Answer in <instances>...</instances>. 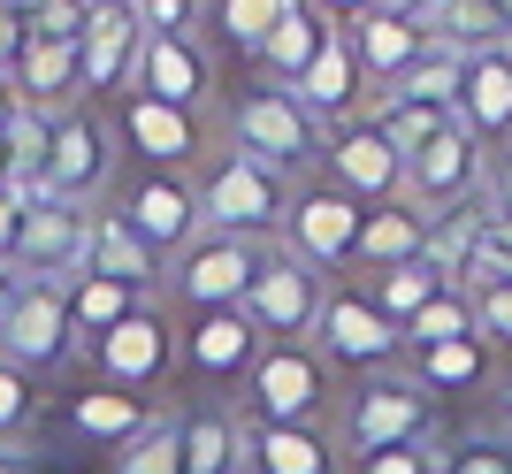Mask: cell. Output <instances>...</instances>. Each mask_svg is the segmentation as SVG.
<instances>
[{"instance_id": "cell-23", "label": "cell", "mask_w": 512, "mask_h": 474, "mask_svg": "<svg viewBox=\"0 0 512 474\" xmlns=\"http://www.w3.org/2000/svg\"><path fill=\"white\" fill-rule=\"evenodd\" d=\"M245 474H344V452L329 429L245 421Z\"/></svg>"}, {"instance_id": "cell-12", "label": "cell", "mask_w": 512, "mask_h": 474, "mask_svg": "<svg viewBox=\"0 0 512 474\" xmlns=\"http://www.w3.org/2000/svg\"><path fill=\"white\" fill-rule=\"evenodd\" d=\"M107 207L130 222V230L146 237L161 260H176L184 245H192L199 230H207V215H199V184L192 176H169V169H138V176H115V192H107Z\"/></svg>"}, {"instance_id": "cell-1", "label": "cell", "mask_w": 512, "mask_h": 474, "mask_svg": "<svg viewBox=\"0 0 512 474\" xmlns=\"http://www.w3.org/2000/svg\"><path fill=\"white\" fill-rule=\"evenodd\" d=\"M192 184H199V215H207V230L283 245V222H291V199H299L291 176H276L268 161L222 146V153H207V169H199Z\"/></svg>"}, {"instance_id": "cell-30", "label": "cell", "mask_w": 512, "mask_h": 474, "mask_svg": "<svg viewBox=\"0 0 512 474\" xmlns=\"http://www.w3.org/2000/svg\"><path fill=\"white\" fill-rule=\"evenodd\" d=\"M428 39L451 46V54H490L512 46V0H444L428 16Z\"/></svg>"}, {"instance_id": "cell-53", "label": "cell", "mask_w": 512, "mask_h": 474, "mask_svg": "<svg viewBox=\"0 0 512 474\" xmlns=\"http://www.w3.org/2000/svg\"><path fill=\"white\" fill-rule=\"evenodd\" d=\"M23 100H16V85H8V77H0V123H8V115H16Z\"/></svg>"}, {"instance_id": "cell-22", "label": "cell", "mask_w": 512, "mask_h": 474, "mask_svg": "<svg viewBox=\"0 0 512 474\" xmlns=\"http://www.w3.org/2000/svg\"><path fill=\"white\" fill-rule=\"evenodd\" d=\"M291 92H299V108L314 115L321 130L360 123V92H367V77H360V54H352V39L337 31V39H329L314 62H306V77H299Z\"/></svg>"}, {"instance_id": "cell-25", "label": "cell", "mask_w": 512, "mask_h": 474, "mask_svg": "<svg viewBox=\"0 0 512 474\" xmlns=\"http://www.w3.org/2000/svg\"><path fill=\"white\" fill-rule=\"evenodd\" d=\"M8 85H16L23 108H39V115H62L69 100H85V85H77V46L62 39H23V54L8 62Z\"/></svg>"}, {"instance_id": "cell-29", "label": "cell", "mask_w": 512, "mask_h": 474, "mask_svg": "<svg viewBox=\"0 0 512 474\" xmlns=\"http://www.w3.org/2000/svg\"><path fill=\"white\" fill-rule=\"evenodd\" d=\"M329 39H337V23L321 16L314 0H291V8H283V23L268 31V46H260L253 62H260V77H268V85H299L306 62H314Z\"/></svg>"}, {"instance_id": "cell-26", "label": "cell", "mask_w": 512, "mask_h": 474, "mask_svg": "<svg viewBox=\"0 0 512 474\" xmlns=\"http://www.w3.org/2000/svg\"><path fill=\"white\" fill-rule=\"evenodd\" d=\"M344 39H352L360 77H367L375 92H390V85H398V77L428 54V46H436L421 23H398V16H383V8H375V16H360V23H344Z\"/></svg>"}, {"instance_id": "cell-39", "label": "cell", "mask_w": 512, "mask_h": 474, "mask_svg": "<svg viewBox=\"0 0 512 474\" xmlns=\"http://www.w3.org/2000/svg\"><path fill=\"white\" fill-rule=\"evenodd\" d=\"M46 421V390L39 375H23V367L0 360V444H31V429Z\"/></svg>"}, {"instance_id": "cell-24", "label": "cell", "mask_w": 512, "mask_h": 474, "mask_svg": "<svg viewBox=\"0 0 512 474\" xmlns=\"http://www.w3.org/2000/svg\"><path fill=\"white\" fill-rule=\"evenodd\" d=\"M85 268H92V276L130 283L138 299H161V276H169V260L153 253V245L130 230L115 207H92V253H85Z\"/></svg>"}, {"instance_id": "cell-50", "label": "cell", "mask_w": 512, "mask_h": 474, "mask_svg": "<svg viewBox=\"0 0 512 474\" xmlns=\"http://www.w3.org/2000/svg\"><path fill=\"white\" fill-rule=\"evenodd\" d=\"M0 474H39L31 467V444H0Z\"/></svg>"}, {"instance_id": "cell-51", "label": "cell", "mask_w": 512, "mask_h": 474, "mask_svg": "<svg viewBox=\"0 0 512 474\" xmlns=\"http://www.w3.org/2000/svg\"><path fill=\"white\" fill-rule=\"evenodd\" d=\"M497 429L512 436V375H505V383H497Z\"/></svg>"}, {"instance_id": "cell-13", "label": "cell", "mask_w": 512, "mask_h": 474, "mask_svg": "<svg viewBox=\"0 0 512 474\" xmlns=\"http://www.w3.org/2000/svg\"><path fill=\"white\" fill-rule=\"evenodd\" d=\"M321 306H329V276L321 268H306V260H291L276 245V260L260 268V283L245 291V322L268 337V345H314V322Z\"/></svg>"}, {"instance_id": "cell-33", "label": "cell", "mask_w": 512, "mask_h": 474, "mask_svg": "<svg viewBox=\"0 0 512 474\" xmlns=\"http://www.w3.org/2000/svg\"><path fill=\"white\" fill-rule=\"evenodd\" d=\"M360 291H367L375 306H383V314H390L398 329H406L413 314H421V306L436 299V291H451V276L436 268V260H406V268H383V276H367Z\"/></svg>"}, {"instance_id": "cell-14", "label": "cell", "mask_w": 512, "mask_h": 474, "mask_svg": "<svg viewBox=\"0 0 512 474\" xmlns=\"http://www.w3.org/2000/svg\"><path fill=\"white\" fill-rule=\"evenodd\" d=\"M360 222H367V207L344 199L329 176H321V184H299L291 222H283V253L321 268V276H337V268H352V253H360Z\"/></svg>"}, {"instance_id": "cell-2", "label": "cell", "mask_w": 512, "mask_h": 474, "mask_svg": "<svg viewBox=\"0 0 512 474\" xmlns=\"http://www.w3.org/2000/svg\"><path fill=\"white\" fill-rule=\"evenodd\" d=\"M222 130H230L237 153L268 161V169L291 176V184H306V176L321 169V146H329V130L299 108V92L268 85V77H260V85H237V100L222 108Z\"/></svg>"}, {"instance_id": "cell-38", "label": "cell", "mask_w": 512, "mask_h": 474, "mask_svg": "<svg viewBox=\"0 0 512 474\" xmlns=\"http://www.w3.org/2000/svg\"><path fill=\"white\" fill-rule=\"evenodd\" d=\"M283 8L291 0H214V31H222V46H237L253 62L260 46H268V31L283 23Z\"/></svg>"}, {"instance_id": "cell-36", "label": "cell", "mask_w": 512, "mask_h": 474, "mask_svg": "<svg viewBox=\"0 0 512 474\" xmlns=\"http://www.w3.org/2000/svg\"><path fill=\"white\" fill-rule=\"evenodd\" d=\"M367 123H375V130L390 138V146H398V153L413 161V153H421L428 138H436V130H451V115L421 108V100H398V92H375V108H367Z\"/></svg>"}, {"instance_id": "cell-9", "label": "cell", "mask_w": 512, "mask_h": 474, "mask_svg": "<svg viewBox=\"0 0 512 474\" xmlns=\"http://www.w3.org/2000/svg\"><path fill=\"white\" fill-rule=\"evenodd\" d=\"M92 367H100L107 390H130V398H153L161 406V390L176 383V314L161 299H146L130 322H115L92 345Z\"/></svg>"}, {"instance_id": "cell-31", "label": "cell", "mask_w": 512, "mask_h": 474, "mask_svg": "<svg viewBox=\"0 0 512 474\" xmlns=\"http://www.w3.org/2000/svg\"><path fill=\"white\" fill-rule=\"evenodd\" d=\"M62 291H69V329H77V345H85V352L100 345V337H107L115 322H130V314L146 306L138 291H130V283H115V276H92V268H85V276H69Z\"/></svg>"}, {"instance_id": "cell-42", "label": "cell", "mask_w": 512, "mask_h": 474, "mask_svg": "<svg viewBox=\"0 0 512 474\" xmlns=\"http://www.w3.org/2000/svg\"><path fill=\"white\" fill-rule=\"evenodd\" d=\"M474 276H512V215H482V237H474ZM467 283H459V291H467Z\"/></svg>"}, {"instance_id": "cell-27", "label": "cell", "mask_w": 512, "mask_h": 474, "mask_svg": "<svg viewBox=\"0 0 512 474\" xmlns=\"http://www.w3.org/2000/svg\"><path fill=\"white\" fill-rule=\"evenodd\" d=\"M153 413H161L153 398H130V390H107V383H100V390H77V398L62 406V429L77 436V444H100V452H123L130 436H138V429L153 421Z\"/></svg>"}, {"instance_id": "cell-6", "label": "cell", "mask_w": 512, "mask_h": 474, "mask_svg": "<svg viewBox=\"0 0 512 474\" xmlns=\"http://www.w3.org/2000/svg\"><path fill=\"white\" fill-rule=\"evenodd\" d=\"M268 260H276V245H260V237L199 230L192 245L169 260L161 299H176L184 314H207V306H245V291L260 283V268H268Z\"/></svg>"}, {"instance_id": "cell-28", "label": "cell", "mask_w": 512, "mask_h": 474, "mask_svg": "<svg viewBox=\"0 0 512 474\" xmlns=\"http://www.w3.org/2000/svg\"><path fill=\"white\" fill-rule=\"evenodd\" d=\"M406 260H428V215L413 207V199L367 207V222H360V253H352V268H360V276H383V268H406Z\"/></svg>"}, {"instance_id": "cell-46", "label": "cell", "mask_w": 512, "mask_h": 474, "mask_svg": "<svg viewBox=\"0 0 512 474\" xmlns=\"http://www.w3.org/2000/svg\"><path fill=\"white\" fill-rule=\"evenodd\" d=\"M482 215H512V146L482 161Z\"/></svg>"}, {"instance_id": "cell-44", "label": "cell", "mask_w": 512, "mask_h": 474, "mask_svg": "<svg viewBox=\"0 0 512 474\" xmlns=\"http://www.w3.org/2000/svg\"><path fill=\"white\" fill-rule=\"evenodd\" d=\"M138 23H146V39H192L199 23V0H130Z\"/></svg>"}, {"instance_id": "cell-34", "label": "cell", "mask_w": 512, "mask_h": 474, "mask_svg": "<svg viewBox=\"0 0 512 474\" xmlns=\"http://www.w3.org/2000/svg\"><path fill=\"white\" fill-rule=\"evenodd\" d=\"M107 459H115V474H184V436H176V406H161L146 429L123 444V452H107Z\"/></svg>"}, {"instance_id": "cell-41", "label": "cell", "mask_w": 512, "mask_h": 474, "mask_svg": "<svg viewBox=\"0 0 512 474\" xmlns=\"http://www.w3.org/2000/svg\"><path fill=\"white\" fill-rule=\"evenodd\" d=\"M467 299H474V337L490 352H512V276H474Z\"/></svg>"}, {"instance_id": "cell-20", "label": "cell", "mask_w": 512, "mask_h": 474, "mask_svg": "<svg viewBox=\"0 0 512 474\" xmlns=\"http://www.w3.org/2000/svg\"><path fill=\"white\" fill-rule=\"evenodd\" d=\"M459 130H474L490 153L512 146V46L459 54Z\"/></svg>"}, {"instance_id": "cell-5", "label": "cell", "mask_w": 512, "mask_h": 474, "mask_svg": "<svg viewBox=\"0 0 512 474\" xmlns=\"http://www.w3.org/2000/svg\"><path fill=\"white\" fill-rule=\"evenodd\" d=\"M260 345H268V337L245 322V306L184 314V322H176V383L192 390V398H230L237 406V390H245V375H253Z\"/></svg>"}, {"instance_id": "cell-7", "label": "cell", "mask_w": 512, "mask_h": 474, "mask_svg": "<svg viewBox=\"0 0 512 474\" xmlns=\"http://www.w3.org/2000/svg\"><path fill=\"white\" fill-rule=\"evenodd\" d=\"M46 199H69V207H100L115 192V123L85 100H69L54 115V138H46V169H39Z\"/></svg>"}, {"instance_id": "cell-32", "label": "cell", "mask_w": 512, "mask_h": 474, "mask_svg": "<svg viewBox=\"0 0 512 474\" xmlns=\"http://www.w3.org/2000/svg\"><path fill=\"white\" fill-rule=\"evenodd\" d=\"M406 375L436 398V390H482L497 375V352L482 337H459V345H428V352H406Z\"/></svg>"}, {"instance_id": "cell-19", "label": "cell", "mask_w": 512, "mask_h": 474, "mask_svg": "<svg viewBox=\"0 0 512 474\" xmlns=\"http://www.w3.org/2000/svg\"><path fill=\"white\" fill-rule=\"evenodd\" d=\"M130 92H146V100H161V108L207 115V100H214V54L199 39H146Z\"/></svg>"}, {"instance_id": "cell-10", "label": "cell", "mask_w": 512, "mask_h": 474, "mask_svg": "<svg viewBox=\"0 0 512 474\" xmlns=\"http://www.w3.org/2000/svg\"><path fill=\"white\" fill-rule=\"evenodd\" d=\"M77 329H69V291L62 283H16V299L0 314V360L23 367V375H62L77 360Z\"/></svg>"}, {"instance_id": "cell-21", "label": "cell", "mask_w": 512, "mask_h": 474, "mask_svg": "<svg viewBox=\"0 0 512 474\" xmlns=\"http://www.w3.org/2000/svg\"><path fill=\"white\" fill-rule=\"evenodd\" d=\"M176 436H184V474H245V413L230 398H184Z\"/></svg>"}, {"instance_id": "cell-18", "label": "cell", "mask_w": 512, "mask_h": 474, "mask_svg": "<svg viewBox=\"0 0 512 474\" xmlns=\"http://www.w3.org/2000/svg\"><path fill=\"white\" fill-rule=\"evenodd\" d=\"M138 54H146V23H138V8H130V0H92L85 39H77V85H85V92H130Z\"/></svg>"}, {"instance_id": "cell-37", "label": "cell", "mask_w": 512, "mask_h": 474, "mask_svg": "<svg viewBox=\"0 0 512 474\" xmlns=\"http://www.w3.org/2000/svg\"><path fill=\"white\" fill-rule=\"evenodd\" d=\"M459 337H474V299L451 283V291H436V299L421 306L406 322V352H428V345H459Z\"/></svg>"}, {"instance_id": "cell-17", "label": "cell", "mask_w": 512, "mask_h": 474, "mask_svg": "<svg viewBox=\"0 0 512 474\" xmlns=\"http://www.w3.org/2000/svg\"><path fill=\"white\" fill-rule=\"evenodd\" d=\"M85 253H92V207H69V199H39L23 215V237H16V268L23 283H69L85 276Z\"/></svg>"}, {"instance_id": "cell-48", "label": "cell", "mask_w": 512, "mask_h": 474, "mask_svg": "<svg viewBox=\"0 0 512 474\" xmlns=\"http://www.w3.org/2000/svg\"><path fill=\"white\" fill-rule=\"evenodd\" d=\"M314 8H321V16H329V23H337V31H344V23H360V16H375V8H383V0H314Z\"/></svg>"}, {"instance_id": "cell-15", "label": "cell", "mask_w": 512, "mask_h": 474, "mask_svg": "<svg viewBox=\"0 0 512 474\" xmlns=\"http://www.w3.org/2000/svg\"><path fill=\"white\" fill-rule=\"evenodd\" d=\"M321 176H329L344 199H360V207H390V199H406V153L390 146L367 115H360V123H344V130H329V146H321Z\"/></svg>"}, {"instance_id": "cell-40", "label": "cell", "mask_w": 512, "mask_h": 474, "mask_svg": "<svg viewBox=\"0 0 512 474\" xmlns=\"http://www.w3.org/2000/svg\"><path fill=\"white\" fill-rule=\"evenodd\" d=\"M436 474H512V436L505 429H474L436 444Z\"/></svg>"}, {"instance_id": "cell-11", "label": "cell", "mask_w": 512, "mask_h": 474, "mask_svg": "<svg viewBox=\"0 0 512 474\" xmlns=\"http://www.w3.org/2000/svg\"><path fill=\"white\" fill-rule=\"evenodd\" d=\"M115 138H123V153L138 161V169H169V176H192L207 169V115L192 108H161V100H146V92H115Z\"/></svg>"}, {"instance_id": "cell-45", "label": "cell", "mask_w": 512, "mask_h": 474, "mask_svg": "<svg viewBox=\"0 0 512 474\" xmlns=\"http://www.w3.org/2000/svg\"><path fill=\"white\" fill-rule=\"evenodd\" d=\"M352 474H436V444H398V452L352 459Z\"/></svg>"}, {"instance_id": "cell-47", "label": "cell", "mask_w": 512, "mask_h": 474, "mask_svg": "<svg viewBox=\"0 0 512 474\" xmlns=\"http://www.w3.org/2000/svg\"><path fill=\"white\" fill-rule=\"evenodd\" d=\"M23 215H31V207H23V199L8 192V184H0V268H8V260H16V237H23Z\"/></svg>"}, {"instance_id": "cell-16", "label": "cell", "mask_w": 512, "mask_h": 474, "mask_svg": "<svg viewBox=\"0 0 512 474\" xmlns=\"http://www.w3.org/2000/svg\"><path fill=\"white\" fill-rule=\"evenodd\" d=\"M482 161H490V146L474 138V130H436L421 153L406 161V199L421 207V215H451V207H474L482 199Z\"/></svg>"}, {"instance_id": "cell-4", "label": "cell", "mask_w": 512, "mask_h": 474, "mask_svg": "<svg viewBox=\"0 0 512 474\" xmlns=\"http://www.w3.org/2000/svg\"><path fill=\"white\" fill-rule=\"evenodd\" d=\"M337 367L321 360L314 345H260L253 375L237 390V413L245 421H283V429H329L337 413Z\"/></svg>"}, {"instance_id": "cell-43", "label": "cell", "mask_w": 512, "mask_h": 474, "mask_svg": "<svg viewBox=\"0 0 512 474\" xmlns=\"http://www.w3.org/2000/svg\"><path fill=\"white\" fill-rule=\"evenodd\" d=\"M85 16H92V0H39V8H31V31H39V39H62V46H77L85 39Z\"/></svg>"}, {"instance_id": "cell-52", "label": "cell", "mask_w": 512, "mask_h": 474, "mask_svg": "<svg viewBox=\"0 0 512 474\" xmlns=\"http://www.w3.org/2000/svg\"><path fill=\"white\" fill-rule=\"evenodd\" d=\"M16 283H23L16 268H0V314H8V299H16Z\"/></svg>"}, {"instance_id": "cell-35", "label": "cell", "mask_w": 512, "mask_h": 474, "mask_svg": "<svg viewBox=\"0 0 512 474\" xmlns=\"http://www.w3.org/2000/svg\"><path fill=\"white\" fill-rule=\"evenodd\" d=\"M390 92H398V100H421V108H436V115L459 123V54H451V46H428Z\"/></svg>"}, {"instance_id": "cell-49", "label": "cell", "mask_w": 512, "mask_h": 474, "mask_svg": "<svg viewBox=\"0 0 512 474\" xmlns=\"http://www.w3.org/2000/svg\"><path fill=\"white\" fill-rule=\"evenodd\" d=\"M436 8H444V0H383V16H398V23H421V31H428V16H436Z\"/></svg>"}, {"instance_id": "cell-8", "label": "cell", "mask_w": 512, "mask_h": 474, "mask_svg": "<svg viewBox=\"0 0 512 474\" xmlns=\"http://www.w3.org/2000/svg\"><path fill=\"white\" fill-rule=\"evenodd\" d=\"M314 352L337 375H390V367L406 360V329L390 322L360 283H329V306H321V322H314Z\"/></svg>"}, {"instance_id": "cell-3", "label": "cell", "mask_w": 512, "mask_h": 474, "mask_svg": "<svg viewBox=\"0 0 512 474\" xmlns=\"http://www.w3.org/2000/svg\"><path fill=\"white\" fill-rule=\"evenodd\" d=\"M337 452L344 459H375V452H398V444H436V398L413 383L406 367L390 375H360L352 398H337Z\"/></svg>"}, {"instance_id": "cell-54", "label": "cell", "mask_w": 512, "mask_h": 474, "mask_svg": "<svg viewBox=\"0 0 512 474\" xmlns=\"http://www.w3.org/2000/svg\"><path fill=\"white\" fill-rule=\"evenodd\" d=\"M0 8H8V16H31V8H39V0H0Z\"/></svg>"}]
</instances>
